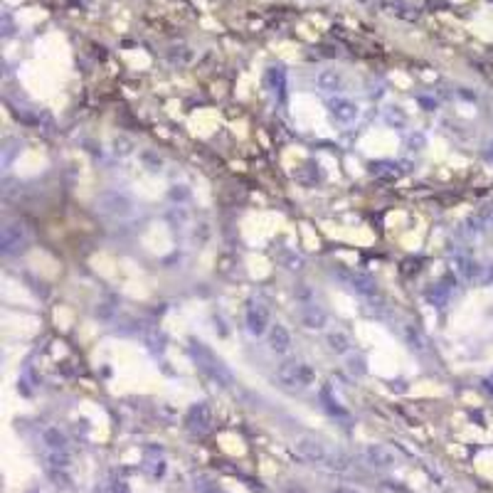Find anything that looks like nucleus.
Masks as SVG:
<instances>
[{
	"label": "nucleus",
	"mask_w": 493,
	"mask_h": 493,
	"mask_svg": "<svg viewBox=\"0 0 493 493\" xmlns=\"http://www.w3.org/2000/svg\"><path fill=\"white\" fill-rule=\"evenodd\" d=\"M30 237H28V230L22 227L20 222H8L3 232H0V250L6 257H12L17 252H22L28 247Z\"/></svg>",
	"instance_id": "3"
},
{
	"label": "nucleus",
	"mask_w": 493,
	"mask_h": 493,
	"mask_svg": "<svg viewBox=\"0 0 493 493\" xmlns=\"http://www.w3.org/2000/svg\"><path fill=\"white\" fill-rule=\"evenodd\" d=\"M328 111L338 123H353L355 119L361 116L358 104H353L350 99H343V96H336V99L328 101Z\"/></svg>",
	"instance_id": "7"
},
{
	"label": "nucleus",
	"mask_w": 493,
	"mask_h": 493,
	"mask_svg": "<svg viewBox=\"0 0 493 493\" xmlns=\"http://www.w3.org/2000/svg\"><path fill=\"white\" fill-rule=\"evenodd\" d=\"M427 301L432 306H437V309H442V306H447V301H449V288L444 286V284H437V286L427 291Z\"/></svg>",
	"instance_id": "20"
},
{
	"label": "nucleus",
	"mask_w": 493,
	"mask_h": 493,
	"mask_svg": "<svg viewBox=\"0 0 493 493\" xmlns=\"http://www.w3.org/2000/svg\"><path fill=\"white\" fill-rule=\"evenodd\" d=\"M483 390H486L488 395H493V375H491V377H486V380H483Z\"/></svg>",
	"instance_id": "32"
},
{
	"label": "nucleus",
	"mask_w": 493,
	"mask_h": 493,
	"mask_svg": "<svg viewBox=\"0 0 493 493\" xmlns=\"http://www.w3.org/2000/svg\"><path fill=\"white\" fill-rule=\"evenodd\" d=\"M301 323L309 331H323L328 323V313L316 304H304L301 306Z\"/></svg>",
	"instance_id": "10"
},
{
	"label": "nucleus",
	"mask_w": 493,
	"mask_h": 493,
	"mask_svg": "<svg viewBox=\"0 0 493 493\" xmlns=\"http://www.w3.org/2000/svg\"><path fill=\"white\" fill-rule=\"evenodd\" d=\"M190 355H193V361L198 363L200 370L205 372L210 380H215L217 385L230 388V385L234 383V377H232V372L227 370V365H225V363H222L205 343H200V340H190Z\"/></svg>",
	"instance_id": "1"
},
{
	"label": "nucleus",
	"mask_w": 493,
	"mask_h": 493,
	"mask_svg": "<svg viewBox=\"0 0 493 493\" xmlns=\"http://www.w3.org/2000/svg\"><path fill=\"white\" fill-rule=\"evenodd\" d=\"M111 313H114V309H111L109 304H99V306H96V316H99V318H109Z\"/></svg>",
	"instance_id": "29"
},
{
	"label": "nucleus",
	"mask_w": 493,
	"mask_h": 493,
	"mask_svg": "<svg viewBox=\"0 0 493 493\" xmlns=\"http://www.w3.org/2000/svg\"><path fill=\"white\" fill-rule=\"evenodd\" d=\"M313 383H316V370H313V365L301 363L299 365V385H296V388H311Z\"/></svg>",
	"instance_id": "22"
},
{
	"label": "nucleus",
	"mask_w": 493,
	"mask_h": 493,
	"mask_svg": "<svg viewBox=\"0 0 493 493\" xmlns=\"http://www.w3.org/2000/svg\"><path fill=\"white\" fill-rule=\"evenodd\" d=\"M296 296H299V299H309L311 291H309V288H306V284H301V286L296 288Z\"/></svg>",
	"instance_id": "31"
},
{
	"label": "nucleus",
	"mask_w": 493,
	"mask_h": 493,
	"mask_svg": "<svg viewBox=\"0 0 493 493\" xmlns=\"http://www.w3.org/2000/svg\"><path fill=\"white\" fill-rule=\"evenodd\" d=\"M111 491H114V493H128L126 481H114V486H111Z\"/></svg>",
	"instance_id": "30"
},
{
	"label": "nucleus",
	"mask_w": 493,
	"mask_h": 493,
	"mask_svg": "<svg viewBox=\"0 0 493 493\" xmlns=\"http://www.w3.org/2000/svg\"><path fill=\"white\" fill-rule=\"evenodd\" d=\"M343 277L348 279V284L358 291V294L367 296V299L377 296V284L372 277H367V274H363V272H348V274L343 272Z\"/></svg>",
	"instance_id": "12"
},
{
	"label": "nucleus",
	"mask_w": 493,
	"mask_h": 493,
	"mask_svg": "<svg viewBox=\"0 0 493 493\" xmlns=\"http://www.w3.org/2000/svg\"><path fill=\"white\" fill-rule=\"evenodd\" d=\"M363 456H365L367 464L375 466V469H392V466L397 464L395 454L388 447H383V444H367L365 449H363Z\"/></svg>",
	"instance_id": "8"
},
{
	"label": "nucleus",
	"mask_w": 493,
	"mask_h": 493,
	"mask_svg": "<svg viewBox=\"0 0 493 493\" xmlns=\"http://www.w3.org/2000/svg\"><path fill=\"white\" fill-rule=\"evenodd\" d=\"M42 444L47 451H62L67 449V434L60 427H44L42 429Z\"/></svg>",
	"instance_id": "15"
},
{
	"label": "nucleus",
	"mask_w": 493,
	"mask_h": 493,
	"mask_svg": "<svg viewBox=\"0 0 493 493\" xmlns=\"http://www.w3.org/2000/svg\"><path fill=\"white\" fill-rule=\"evenodd\" d=\"M370 173L375 178H385V180H395L402 175V166L395 161H375L370 163Z\"/></svg>",
	"instance_id": "17"
},
{
	"label": "nucleus",
	"mask_w": 493,
	"mask_h": 493,
	"mask_svg": "<svg viewBox=\"0 0 493 493\" xmlns=\"http://www.w3.org/2000/svg\"><path fill=\"white\" fill-rule=\"evenodd\" d=\"M294 449H296V454H299L304 461H309V464H326L328 454H331V451L326 449V444L318 442V439H313V437L296 439Z\"/></svg>",
	"instance_id": "6"
},
{
	"label": "nucleus",
	"mask_w": 493,
	"mask_h": 493,
	"mask_svg": "<svg viewBox=\"0 0 493 493\" xmlns=\"http://www.w3.org/2000/svg\"><path fill=\"white\" fill-rule=\"evenodd\" d=\"M244 323H247L250 336L259 338V336L269 333V328H272V313H269V309L261 301H250L247 313H244Z\"/></svg>",
	"instance_id": "4"
},
{
	"label": "nucleus",
	"mask_w": 493,
	"mask_h": 493,
	"mask_svg": "<svg viewBox=\"0 0 493 493\" xmlns=\"http://www.w3.org/2000/svg\"><path fill=\"white\" fill-rule=\"evenodd\" d=\"M451 269H454L456 277L464 279V282H472V279H476L478 272H481V266H478L472 257H464V254H456L454 259H451Z\"/></svg>",
	"instance_id": "13"
},
{
	"label": "nucleus",
	"mask_w": 493,
	"mask_h": 493,
	"mask_svg": "<svg viewBox=\"0 0 493 493\" xmlns=\"http://www.w3.org/2000/svg\"><path fill=\"white\" fill-rule=\"evenodd\" d=\"M385 121L395 123V126H405V123H407V114L399 109V106H392V109H388V114H385Z\"/></svg>",
	"instance_id": "24"
},
{
	"label": "nucleus",
	"mask_w": 493,
	"mask_h": 493,
	"mask_svg": "<svg viewBox=\"0 0 493 493\" xmlns=\"http://www.w3.org/2000/svg\"><path fill=\"white\" fill-rule=\"evenodd\" d=\"M114 146H116V148H114V153L116 155H128L133 150V144L128 139H116L114 141Z\"/></svg>",
	"instance_id": "26"
},
{
	"label": "nucleus",
	"mask_w": 493,
	"mask_h": 493,
	"mask_svg": "<svg viewBox=\"0 0 493 493\" xmlns=\"http://www.w3.org/2000/svg\"><path fill=\"white\" fill-rule=\"evenodd\" d=\"M44 464H47V472H64L67 466L72 464V456L67 454V449L44 451Z\"/></svg>",
	"instance_id": "18"
},
{
	"label": "nucleus",
	"mask_w": 493,
	"mask_h": 493,
	"mask_svg": "<svg viewBox=\"0 0 493 493\" xmlns=\"http://www.w3.org/2000/svg\"><path fill=\"white\" fill-rule=\"evenodd\" d=\"M422 146H424V136H422V133H415V136H410V148L412 150H422Z\"/></svg>",
	"instance_id": "28"
},
{
	"label": "nucleus",
	"mask_w": 493,
	"mask_h": 493,
	"mask_svg": "<svg viewBox=\"0 0 493 493\" xmlns=\"http://www.w3.org/2000/svg\"><path fill=\"white\" fill-rule=\"evenodd\" d=\"M96 210H99V215L109 217V220H126V217H131L136 212V205H133V200L126 193L104 190L96 198Z\"/></svg>",
	"instance_id": "2"
},
{
	"label": "nucleus",
	"mask_w": 493,
	"mask_h": 493,
	"mask_svg": "<svg viewBox=\"0 0 493 493\" xmlns=\"http://www.w3.org/2000/svg\"><path fill=\"white\" fill-rule=\"evenodd\" d=\"M326 345L331 353L348 355L350 350H353V338H350L343 328H331V331L326 333Z\"/></svg>",
	"instance_id": "11"
},
{
	"label": "nucleus",
	"mask_w": 493,
	"mask_h": 493,
	"mask_svg": "<svg viewBox=\"0 0 493 493\" xmlns=\"http://www.w3.org/2000/svg\"><path fill=\"white\" fill-rule=\"evenodd\" d=\"M488 148H491V150H488V155H491V158H493V144H491V146H488Z\"/></svg>",
	"instance_id": "35"
},
{
	"label": "nucleus",
	"mask_w": 493,
	"mask_h": 493,
	"mask_svg": "<svg viewBox=\"0 0 493 493\" xmlns=\"http://www.w3.org/2000/svg\"><path fill=\"white\" fill-rule=\"evenodd\" d=\"M348 370L355 372V375H363V372H365V361H363V358H350Z\"/></svg>",
	"instance_id": "27"
},
{
	"label": "nucleus",
	"mask_w": 493,
	"mask_h": 493,
	"mask_svg": "<svg viewBox=\"0 0 493 493\" xmlns=\"http://www.w3.org/2000/svg\"><path fill=\"white\" fill-rule=\"evenodd\" d=\"M316 87L326 94H338L343 89V77H340L336 69H323V72L316 74Z\"/></svg>",
	"instance_id": "14"
},
{
	"label": "nucleus",
	"mask_w": 493,
	"mask_h": 493,
	"mask_svg": "<svg viewBox=\"0 0 493 493\" xmlns=\"http://www.w3.org/2000/svg\"><path fill=\"white\" fill-rule=\"evenodd\" d=\"M402 333H405V340L412 345V348H415V350H424V338H422L420 331H417L415 326L405 323V326H402Z\"/></svg>",
	"instance_id": "23"
},
{
	"label": "nucleus",
	"mask_w": 493,
	"mask_h": 493,
	"mask_svg": "<svg viewBox=\"0 0 493 493\" xmlns=\"http://www.w3.org/2000/svg\"><path fill=\"white\" fill-rule=\"evenodd\" d=\"M331 493H355V491H348V488H336V491H331Z\"/></svg>",
	"instance_id": "34"
},
{
	"label": "nucleus",
	"mask_w": 493,
	"mask_h": 493,
	"mask_svg": "<svg viewBox=\"0 0 493 493\" xmlns=\"http://www.w3.org/2000/svg\"><path fill=\"white\" fill-rule=\"evenodd\" d=\"M284 493H306V491H304V488H299V486H288Z\"/></svg>",
	"instance_id": "33"
},
{
	"label": "nucleus",
	"mask_w": 493,
	"mask_h": 493,
	"mask_svg": "<svg viewBox=\"0 0 493 493\" xmlns=\"http://www.w3.org/2000/svg\"><path fill=\"white\" fill-rule=\"evenodd\" d=\"M269 82H272L274 94H277L279 99H284V96H286V77H284L282 69H269Z\"/></svg>",
	"instance_id": "21"
},
{
	"label": "nucleus",
	"mask_w": 493,
	"mask_h": 493,
	"mask_svg": "<svg viewBox=\"0 0 493 493\" xmlns=\"http://www.w3.org/2000/svg\"><path fill=\"white\" fill-rule=\"evenodd\" d=\"M168 198H171L173 202H185V200L190 198V193H188V188H185V185H173L171 193H168Z\"/></svg>",
	"instance_id": "25"
},
{
	"label": "nucleus",
	"mask_w": 493,
	"mask_h": 493,
	"mask_svg": "<svg viewBox=\"0 0 493 493\" xmlns=\"http://www.w3.org/2000/svg\"><path fill=\"white\" fill-rule=\"evenodd\" d=\"M299 365H301V363H296V361L282 363V365H279V370H277V380H279V383L286 385V388H296V385H299Z\"/></svg>",
	"instance_id": "16"
},
{
	"label": "nucleus",
	"mask_w": 493,
	"mask_h": 493,
	"mask_svg": "<svg viewBox=\"0 0 493 493\" xmlns=\"http://www.w3.org/2000/svg\"><path fill=\"white\" fill-rule=\"evenodd\" d=\"M323 466H328L331 472H338V474H345L350 469V459L343 454V451H331L328 454V459H326V464Z\"/></svg>",
	"instance_id": "19"
},
{
	"label": "nucleus",
	"mask_w": 493,
	"mask_h": 493,
	"mask_svg": "<svg viewBox=\"0 0 493 493\" xmlns=\"http://www.w3.org/2000/svg\"><path fill=\"white\" fill-rule=\"evenodd\" d=\"M185 427H188L190 434H195V437H202V434H207L212 429V410L207 402H198V405H193L188 410V415H185Z\"/></svg>",
	"instance_id": "5"
},
{
	"label": "nucleus",
	"mask_w": 493,
	"mask_h": 493,
	"mask_svg": "<svg viewBox=\"0 0 493 493\" xmlns=\"http://www.w3.org/2000/svg\"><path fill=\"white\" fill-rule=\"evenodd\" d=\"M266 343H269L272 353L286 355L288 350H291V333H288L282 323H272V328L266 333Z\"/></svg>",
	"instance_id": "9"
}]
</instances>
